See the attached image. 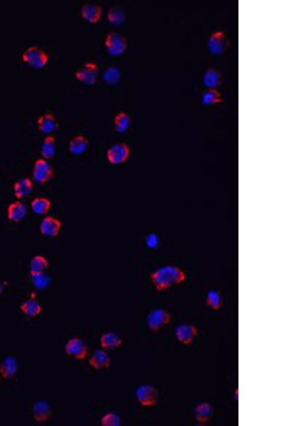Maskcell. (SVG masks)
I'll return each mask as SVG.
<instances>
[{
  "label": "cell",
  "mask_w": 285,
  "mask_h": 426,
  "mask_svg": "<svg viewBox=\"0 0 285 426\" xmlns=\"http://www.w3.org/2000/svg\"><path fill=\"white\" fill-rule=\"evenodd\" d=\"M150 281L157 291H163L185 282L186 273L176 265H165L152 272L150 274Z\"/></svg>",
  "instance_id": "cell-1"
},
{
  "label": "cell",
  "mask_w": 285,
  "mask_h": 426,
  "mask_svg": "<svg viewBox=\"0 0 285 426\" xmlns=\"http://www.w3.org/2000/svg\"><path fill=\"white\" fill-rule=\"evenodd\" d=\"M22 59L28 65L34 68H42L47 65L50 60V56L46 51L39 48L38 46L33 45L29 46L22 53Z\"/></svg>",
  "instance_id": "cell-2"
},
{
  "label": "cell",
  "mask_w": 285,
  "mask_h": 426,
  "mask_svg": "<svg viewBox=\"0 0 285 426\" xmlns=\"http://www.w3.org/2000/svg\"><path fill=\"white\" fill-rule=\"evenodd\" d=\"M172 321V316L168 310L156 308L150 311L147 317V326L152 332L161 330L165 325L170 324Z\"/></svg>",
  "instance_id": "cell-3"
},
{
  "label": "cell",
  "mask_w": 285,
  "mask_h": 426,
  "mask_svg": "<svg viewBox=\"0 0 285 426\" xmlns=\"http://www.w3.org/2000/svg\"><path fill=\"white\" fill-rule=\"evenodd\" d=\"M33 176L36 182L39 184H45L55 177V170L53 166L48 162L47 159L37 158L34 162Z\"/></svg>",
  "instance_id": "cell-4"
},
{
  "label": "cell",
  "mask_w": 285,
  "mask_h": 426,
  "mask_svg": "<svg viewBox=\"0 0 285 426\" xmlns=\"http://www.w3.org/2000/svg\"><path fill=\"white\" fill-rule=\"evenodd\" d=\"M105 45L110 55H119L123 54L128 47V42L122 34L115 31H110L106 35Z\"/></svg>",
  "instance_id": "cell-5"
},
{
  "label": "cell",
  "mask_w": 285,
  "mask_h": 426,
  "mask_svg": "<svg viewBox=\"0 0 285 426\" xmlns=\"http://www.w3.org/2000/svg\"><path fill=\"white\" fill-rule=\"evenodd\" d=\"M98 73H99L98 64L95 61H88L75 72V76L78 80H80L82 82L86 83L88 85H92L97 80Z\"/></svg>",
  "instance_id": "cell-6"
},
{
  "label": "cell",
  "mask_w": 285,
  "mask_h": 426,
  "mask_svg": "<svg viewBox=\"0 0 285 426\" xmlns=\"http://www.w3.org/2000/svg\"><path fill=\"white\" fill-rule=\"evenodd\" d=\"M136 398L138 402L142 406H155L158 401L157 389L150 385H142L136 389Z\"/></svg>",
  "instance_id": "cell-7"
},
{
  "label": "cell",
  "mask_w": 285,
  "mask_h": 426,
  "mask_svg": "<svg viewBox=\"0 0 285 426\" xmlns=\"http://www.w3.org/2000/svg\"><path fill=\"white\" fill-rule=\"evenodd\" d=\"M130 156V148L125 142H119L110 146L107 151V158L111 164L124 163Z\"/></svg>",
  "instance_id": "cell-8"
},
{
  "label": "cell",
  "mask_w": 285,
  "mask_h": 426,
  "mask_svg": "<svg viewBox=\"0 0 285 426\" xmlns=\"http://www.w3.org/2000/svg\"><path fill=\"white\" fill-rule=\"evenodd\" d=\"M65 352L69 357H75L78 360H83L88 357V347L85 342L79 337L68 339L65 345Z\"/></svg>",
  "instance_id": "cell-9"
},
{
  "label": "cell",
  "mask_w": 285,
  "mask_h": 426,
  "mask_svg": "<svg viewBox=\"0 0 285 426\" xmlns=\"http://www.w3.org/2000/svg\"><path fill=\"white\" fill-rule=\"evenodd\" d=\"M228 46V38L224 31L217 30L211 33L207 39V48L212 54H223Z\"/></svg>",
  "instance_id": "cell-10"
},
{
  "label": "cell",
  "mask_w": 285,
  "mask_h": 426,
  "mask_svg": "<svg viewBox=\"0 0 285 426\" xmlns=\"http://www.w3.org/2000/svg\"><path fill=\"white\" fill-rule=\"evenodd\" d=\"M62 226H63V223L61 220L52 216H47L41 221L40 233L47 237L56 238L58 235L60 234Z\"/></svg>",
  "instance_id": "cell-11"
},
{
  "label": "cell",
  "mask_w": 285,
  "mask_h": 426,
  "mask_svg": "<svg viewBox=\"0 0 285 426\" xmlns=\"http://www.w3.org/2000/svg\"><path fill=\"white\" fill-rule=\"evenodd\" d=\"M37 128L41 133L45 135H52L58 129V121L52 112H46L42 114L36 120Z\"/></svg>",
  "instance_id": "cell-12"
},
{
  "label": "cell",
  "mask_w": 285,
  "mask_h": 426,
  "mask_svg": "<svg viewBox=\"0 0 285 426\" xmlns=\"http://www.w3.org/2000/svg\"><path fill=\"white\" fill-rule=\"evenodd\" d=\"M33 416L37 422H46L52 417V406L44 399L36 400L33 406Z\"/></svg>",
  "instance_id": "cell-13"
},
{
  "label": "cell",
  "mask_w": 285,
  "mask_h": 426,
  "mask_svg": "<svg viewBox=\"0 0 285 426\" xmlns=\"http://www.w3.org/2000/svg\"><path fill=\"white\" fill-rule=\"evenodd\" d=\"M175 334L177 339L181 344L183 345H189L198 335V328L195 325H179L177 326Z\"/></svg>",
  "instance_id": "cell-14"
},
{
  "label": "cell",
  "mask_w": 285,
  "mask_h": 426,
  "mask_svg": "<svg viewBox=\"0 0 285 426\" xmlns=\"http://www.w3.org/2000/svg\"><path fill=\"white\" fill-rule=\"evenodd\" d=\"M27 206L22 201H14L9 204L7 217L12 222L18 223L27 216Z\"/></svg>",
  "instance_id": "cell-15"
},
{
  "label": "cell",
  "mask_w": 285,
  "mask_h": 426,
  "mask_svg": "<svg viewBox=\"0 0 285 426\" xmlns=\"http://www.w3.org/2000/svg\"><path fill=\"white\" fill-rule=\"evenodd\" d=\"M103 9L100 5L95 3H86L80 9L82 17L91 23H95L102 16Z\"/></svg>",
  "instance_id": "cell-16"
},
{
  "label": "cell",
  "mask_w": 285,
  "mask_h": 426,
  "mask_svg": "<svg viewBox=\"0 0 285 426\" xmlns=\"http://www.w3.org/2000/svg\"><path fill=\"white\" fill-rule=\"evenodd\" d=\"M110 361L111 360H110L109 354L105 351L100 350V349L95 351L94 353L91 355V357H89V359H88V364L95 370H101L103 368H109Z\"/></svg>",
  "instance_id": "cell-17"
},
{
  "label": "cell",
  "mask_w": 285,
  "mask_h": 426,
  "mask_svg": "<svg viewBox=\"0 0 285 426\" xmlns=\"http://www.w3.org/2000/svg\"><path fill=\"white\" fill-rule=\"evenodd\" d=\"M34 190V182L30 178H23L14 182V195L17 199H24Z\"/></svg>",
  "instance_id": "cell-18"
},
{
  "label": "cell",
  "mask_w": 285,
  "mask_h": 426,
  "mask_svg": "<svg viewBox=\"0 0 285 426\" xmlns=\"http://www.w3.org/2000/svg\"><path fill=\"white\" fill-rule=\"evenodd\" d=\"M50 262L46 257L37 254L34 255L30 262V275L32 278L42 275L49 268Z\"/></svg>",
  "instance_id": "cell-19"
},
{
  "label": "cell",
  "mask_w": 285,
  "mask_h": 426,
  "mask_svg": "<svg viewBox=\"0 0 285 426\" xmlns=\"http://www.w3.org/2000/svg\"><path fill=\"white\" fill-rule=\"evenodd\" d=\"M18 370V364L15 357L8 356L0 364V375L4 378H13Z\"/></svg>",
  "instance_id": "cell-20"
},
{
  "label": "cell",
  "mask_w": 285,
  "mask_h": 426,
  "mask_svg": "<svg viewBox=\"0 0 285 426\" xmlns=\"http://www.w3.org/2000/svg\"><path fill=\"white\" fill-rule=\"evenodd\" d=\"M123 339L115 332L103 333L100 338V345L104 349H117L121 347Z\"/></svg>",
  "instance_id": "cell-21"
},
{
  "label": "cell",
  "mask_w": 285,
  "mask_h": 426,
  "mask_svg": "<svg viewBox=\"0 0 285 426\" xmlns=\"http://www.w3.org/2000/svg\"><path fill=\"white\" fill-rule=\"evenodd\" d=\"M88 147V138L83 135H77L70 139L68 143V151L75 156H80L87 151Z\"/></svg>",
  "instance_id": "cell-22"
},
{
  "label": "cell",
  "mask_w": 285,
  "mask_h": 426,
  "mask_svg": "<svg viewBox=\"0 0 285 426\" xmlns=\"http://www.w3.org/2000/svg\"><path fill=\"white\" fill-rule=\"evenodd\" d=\"M213 414H214V409L208 402H202L198 404L194 409L195 419L201 423H205L209 421L213 417Z\"/></svg>",
  "instance_id": "cell-23"
},
{
  "label": "cell",
  "mask_w": 285,
  "mask_h": 426,
  "mask_svg": "<svg viewBox=\"0 0 285 426\" xmlns=\"http://www.w3.org/2000/svg\"><path fill=\"white\" fill-rule=\"evenodd\" d=\"M222 81V73L217 68H208L204 75V85L207 89L217 88Z\"/></svg>",
  "instance_id": "cell-24"
},
{
  "label": "cell",
  "mask_w": 285,
  "mask_h": 426,
  "mask_svg": "<svg viewBox=\"0 0 285 426\" xmlns=\"http://www.w3.org/2000/svg\"><path fill=\"white\" fill-rule=\"evenodd\" d=\"M21 312L29 317H36L42 313V305L35 300H28L21 303Z\"/></svg>",
  "instance_id": "cell-25"
},
{
  "label": "cell",
  "mask_w": 285,
  "mask_h": 426,
  "mask_svg": "<svg viewBox=\"0 0 285 426\" xmlns=\"http://www.w3.org/2000/svg\"><path fill=\"white\" fill-rule=\"evenodd\" d=\"M56 151V139L53 135L46 136L41 146V155L44 159L54 158Z\"/></svg>",
  "instance_id": "cell-26"
},
{
  "label": "cell",
  "mask_w": 285,
  "mask_h": 426,
  "mask_svg": "<svg viewBox=\"0 0 285 426\" xmlns=\"http://www.w3.org/2000/svg\"><path fill=\"white\" fill-rule=\"evenodd\" d=\"M52 202L48 198L38 197L31 202V208L37 216H44L51 210Z\"/></svg>",
  "instance_id": "cell-27"
},
{
  "label": "cell",
  "mask_w": 285,
  "mask_h": 426,
  "mask_svg": "<svg viewBox=\"0 0 285 426\" xmlns=\"http://www.w3.org/2000/svg\"><path fill=\"white\" fill-rule=\"evenodd\" d=\"M206 304L211 309L220 310L223 307L224 300L222 294L218 290H209L206 293Z\"/></svg>",
  "instance_id": "cell-28"
},
{
  "label": "cell",
  "mask_w": 285,
  "mask_h": 426,
  "mask_svg": "<svg viewBox=\"0 0 285 426\" xmlns=\"http://www.w3.org/2000/svg\"><path fill=\"white\" fill-rule=\"evenodd\" d=\"M108 19L114 24H120L125 21L126 13L125 10L121 6H111L108 10Z\"/></svg>",
  "instance_id": "cell-29"
},
{
  "label": "cell",
  "mask_w": 285,
  "mask_h": 426,
  "mask_svg": "<svg viewBox=\"0 0 285 426\" xmlns=\"http://www.w3.org/2000/svg\"><path fill=\"white\" fill-rule=\"evenodd\" d=\"M113 122H114L116 130L122 133L128 130V128L130 126V117L126 112L121 111L116 115L113 119Z\"/></svg>",
  "instance_id": "cell-30"
},
{
  "label": "cell",
  "mask_w": 285,
  "mask_h": 426,
  "mask_svg": "<svg viewBox=\"0 0 285 426\" xmlns=\"http://www.w3.org/2000/svg\"><path fill=\"white\" fill-rule=\"evenodd\" d=\"M222 101H223V96L217 88L207 89L203 95V102L205 105L220 103Z\"/></svg>",
  "instance_id": "cell-31"
},
{
  "label": "cell",
  "mask_w": 285,
  "mask_h": 426,
  "mask_svg": "<svg viewBox=\"0 0 285 426\" xmlns=\"http://www.w3.org/2000/svg\"><path fill=\"white\" fill-rule=\"evenodd\" d=\"M121 76V72L118 67L116 66H109L106 68L104 74H103V79L105 82L109 84H115L119 81Z\"/></svg>",
  "instance_id": "cell-32"
},
{
  "label": "cell",
  "mask_w": 285,
  "mask_h": 426,
  "mask_svg": "<svg viewBox=\"0 0 285 426\" xmlns=\"http://www.w3.org/2000/svg\"><path fill=\"white\" fill-rule=\"evenodd\" d=\"M121 424V419L114 413H108L101 419V425L119 426Z\"/></svg>",
  "instance_id": "cell-33"
},
{
  "label": "cell",
  "mask_w": 285,
  "mask_h": 426,
  "mask_svg": "<svg viewBox=\"0 0 285 426\" xmlns=\"http://www.w3.org/2000/svg\"><path fill=\"white\" fill-rule=\"evenodd\" d=\"M146 243H147V247L149 249H155V248L158 247V244H159L158 236L154 234V233H150L147 238Z\"/></svg>",
  "instance_id": "cell-34"
},
{
  "label": "cell",
  "mask_w": 285,
  "mask_h": 426,
  "mask_svg": "<svg viewBox=\"0 0 285 426\" xmlns=\"http://www.w3.org/2000/svg\"><path fill=\"white\" fill-rule=\"evenodd\" d=\"M32 280L34 282V285L36 287H38V288L44 287V286L47 285L48 280L47 278L45 276V274H42V275H37V276H34V278H32Z\"/></svg>",
  "instance_id": "cell-35"
},
{
  "label": "cell",
  "mask_w": 285,
  "mask_h": 426,
  "mask_svg": "<svg viewBox=\"0 0 285 426\" xmlns=\"http://www.w3.org/2000/svg\"><path fill=\"white\" fill-rule=\"evenodd\" d=\"M3 290H4V285H3V282H2V281L0 280V295L2 294Z\"/></svg>",
  "instance_id": "cell-36"
},
{
  "label": "cell",
  "mask_w": 285,
  "mask_h": 426,
  "mask_svg": "<svg viewBox=\"0 0 285 426\" xmlns=\"http://www.w3.org/2000/svg\"><path fill=\"white\" fill-rule=\"evenodd\" d=\"M0 382H1V375H0Z\"/></svg>",
  "instance_id": "cell-37"
}]
</instances>
